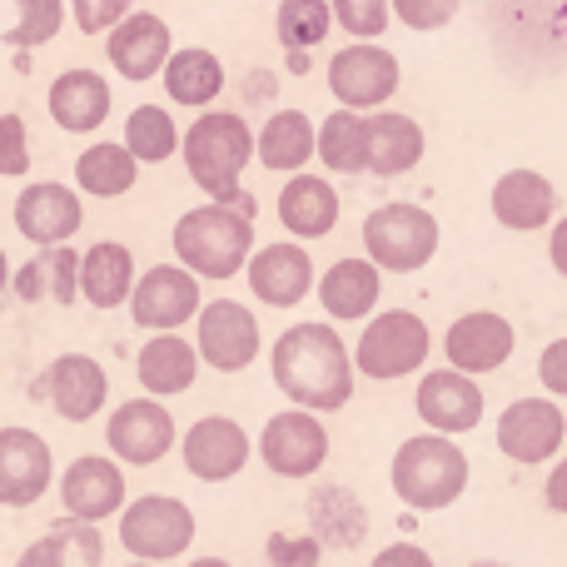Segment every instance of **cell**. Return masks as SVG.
I'll list each match as a JSON object with an SVG mask.
<instances>
[{
    "mask_svg": "<svg viewBox=\"0 0 567 567\" xmlns=\"http://www.w3.org/2000/svg\"><path fill=\"white\" fill-rule=\"evenodd\" d=\"M275 383L284 399H293L299 409L313 413H339L353 399V353L343 349V339L329 323H293L279 333L275 343Z\"/></svg>",
    "mask_w": 567,
    "mask_h": 567,
    "instance_id": "obj_1",
    "label": "cell"
},
{
    "mask_svg": "<svg viewBox=\"0 0 567 567\" xmlns=\"http://www.w3.org/2000/svg\"><path fill=\"white\" fill-rule=\"evenodd\" d=\"M255 249V195L209 199L175 225V259L199 279H235Z\"/></svg>",
    "mask_w": 567,
    "mask_h": 567,
    "instance_id": "obj_2",
    "label": "cell"
},
{
    "mask_svg": "<svg viewBox=\"0 0 567 567\" xmlns=\"http://www.w3.org/2000/svg\"><path fill=\"white\" fill-rule=\"evenodd\" d=\"M389 478H393V493L403 498V508L439 513L449 503H458L463 488H468V453L449 433H419V439L399 443Z\"/></svg>",
    "mask_w": 567,
    "mask_h": 567,
    "instance_id": "obj_3",
    "label": "cell"
},
{
    "mask_svg": "<svg viewBox=\"0 0 567 567\" xmlns=\"http://www.w3.org/2000/svg\"><path fill=\"white\" fill-rule=\"evenodd\" d=\"M185 150V169L209 199H235L239 175L255 159V130L235 110H205L195 125L179 135Z\"/></svg>",
    "mask_w": 567,
    "mask_h": 567,
    "instance_id": "obj_4",
    "label": "cell"
},
{
    "mask_svg": "<svg viewBox=\"0 0 567 567\" xmlns=\"http://www.w3.org/2000/svg\"><path fill=\"white\" fill-rule=\"evenodd\" d=\"M429 349H433V339H429V323H423L419 313L383 309V313H373V323L359 333V343H353V369L373 383L409 379L413 369H423Z\"/></svg>",
    "mask_w": 567,
    "mask_h": 567,
    "instance_id": "obj_5",
    "label": "cell"
},
{
    "mask_svg": "<svg viewBox=\"0 0 567 567\" xmlns=\"http://www.w3.org/2000/svg\"><path fill=\"white\" fill-rule=\"evenodd\" d=\"M363 249L379 269L393 275H413L439 255V219L419 205H379L363 219Z\"/></svg>",
    "mask_w": 567,
    "mask_h": 567,
    "instance_id": "obj_6",
    "label": "cell"
},
{
    "mask_svg": "<svg viewBox=\"0 0 567 567\" xmlns=\"http://www.w3.org/2000/svg\"><path fill=\"white\" fill-rule=\"evenodd\" d=\"M120 543L145 563L179 558V553L195 543V513H189L179 498H165V493L135 498L125 513H120Z\"/></svg>",
    "mask_w": 567,
    "mask_h": 567,
    "instance_id": "obj_7",
    "label": "cell"
},
{
    "mask_svg": "<svg viewBox=\"0 0 567 567\" xmlns=\"http://www.w3.org/2000/svg\"><path fill=\"white\" fill-rule=\"evenodd\" d=\"M399 80H403L399 55L373 45V40H353V45L333 50L329 60V90L349 110H379L383 100H393Z\"/></svg>",
    "mask_w": 567,
    "mask_h": 567,
    "instance_id": "obj_8",
    "label": "cell"
},
{
    "mask_svg": "<svg viewBox=\"0 0 567 567\" xmlns=\"http://www.w3.org/2000/svg\"><path fill=\"white\" fill-rule=\"evenodd\" d=\"M259 458L279 478H313L329 458V429L313 419V409L275 413L259 433Z\"/></svg>",
    "mask_w": 567,
    "mask_h": 567,
    "instance_id": "obj_9",
    "label": "cell"
},
{
    "mask_svg": "<svg viewBox=\"0 0 567 567\" xmlns=\"http://www.w3.org/2000/svg\"><path fill=\"white\" fill-rule=\"evenodd\" d=\"M105 393H110V379L90 353H60L35 383H30V399L35 403H50L65 423H85L105 409Z\"/></svg>",
    "mask_w": 567,
    "mask_h": 567,
    "instance_id": "obj_10",
    "label": "cell"
},
{
    "mask_svg": "<svg viewBox=\"0 0 567 567\" xmlns=\"http://www.w3.org/2000/svg\"><path fill=\"white\" fill-rule=\"evenodd\" d=\"M199 329H195V349L209 369L219 373H239L255 363L259 353V319L235 299H215V303H199Z\"/></svg>",
    "mask_w": 567,
    "mask_h": 567,
    "instance_id": "obj_11",
    "label": "cell"
},
{
    "mask_svg": "<svg viewBox=\"0 0 567 567\" xmlns=\"http://www.w3.org/2000/svg\"><path fill=\"white\" fill-rule=\"evenodd\" d=\"M125 303L140 329H179L185 319L199 313V275H189L185 265H155L145 279H135Z\"/></svg>",
    "mask_w": 567,
    "mask_h": 567,
    "instance_id": "obj_12",
    "label": "cell"
},
{
    "mask_svg": "<svg viewBox=\"0 0 567 567\" xmlns=\"http://www.w3.org/2000/svg\"><path fill=\"white\" fill-rule=\"evenodd\" d=\"M105 55L110 65H115L120 80H130V85H145V80H155L159 70H165L169 50H175V40H169V25L159 16H150V10H130L125 20H115V25L105 30Z\"/></svg>",
    "mask_w": 567,
    "mask_h": 567,
    "instance_id": "obj_13",
    "label": "cell"
},
{
    "mask_svg": "<svg viewBox=\"0 0 567 567\" xmlns=\"http://www.w3.org/2000/svg\"><path fill=\"white\" fill-rule=\"evenodd\" d=\"M567 439V419L553 399H518L498 419V449L513 463H548L558 458Z\"/></svg>",
    "mask_w": 567,
    "mask_h": 567,
    "instance_id": "obj_14",
    "label": "cell"
},
{
    "mask_svg": "<svg viewBox=\"0 0 567 567\" xmlns=\"http://www.w3.org/2000/svg\"><path fill=\"white\" fill-rule=\"evenodd\" d=\"M419 419L429 423L433 433H449V439H458V433H473L483 423V389L468 379L463 369H433L423 373L419 383Z\"/></svg>",
    "mask_w": 567,
    "mask_h": 567,
    "instance_id": "obj_15",
    "label": "cell"
},
{
    "mask_svg": "<svg viewBox=\"0 0 567 567\" xmlns=\"http://www.w3.org/2000/svg\"><path fill=\"white\" fill-rule=\"evenodd\" d=\"M50 478H55L50 443L30 429H0V503L30 508L35 498H45Z\"/></svg>",
    "mask_w": 567,
    "mask_h": 567,
    "instance_id": "obj_16",
    "label": "cell"
},
{
    "mask_svg": "<svg viewBox=\"0 0 567 567\" xmlns=\"http://www.w3.org/2000/svg\"><path fill=\"white\" fill-rule=\"evenodd\" d=\"M105 439H110V453H115V458L145 468V463H159L169 449H175V419H169L155 399H130L110 413Z\"/></svg>",
    "mask_w": 567,
    "mask_h": 567,
    "instance_id": "obj_17",
    "label": "cell"
},
{
    "mask_svg": "<svg viewBox=\"0 0 567 567\" xmlns=\"http://www.w3.org/2000/svg\"><path fill=\"white\" fill-rule=\"evenodd\" d=\"M513 343H518V333H513V323L503 319V313L473 309L449 323L443 353H449V363L463 373H493L513 359Z\"/></svg>",
    "mask_w": 567,
    "mask_h": 567,
    "instance_id": "obj_18",
    "label": "cell"
},
{
    "mask_svg": "<svg viewBox=\"0 0 567 567\" xmlns=\"http://www.w3.org/2000/svg\"><path fill=\"white\" fill-rule=\"evenodd\" d=\"M85 225V209H80V195L70 185H25L16 199V229L30 239V245H65L75 229Z\"/></svg>",
    "mask_w": 567,
    "mask_h": 567,
    "instance_id": "obj_19",
    "label": "cell"
},
{
    "mask_svg": "<svg viewBox=\"0 0 567 567\" xmlns=\"http://www.w3.org/2000/svg\"><path fill=\"white\" fill-rule=\"evenodd\" d=\"M179 449H185V468L199 483H225L249 463V433L235 419H199Z\"/></svg>",
    "mask_w": 567,
    "mask_h": 567,
    "instance_id": "obj_20",
    "label": "cell"
},
{
    "mask_svg": "<svg viewBox=\"0 0 567 567\" xmlns=\"http://www.w3.org/2000/svg\"><path fill=\"white\" fill-rule=\"evenodd\" d=\"M60 503H65L70 518L100 523L110 513L125 508V473L115 468V458H75L60 478Z\"/></svg>",
    "mask_w": 567,
    "mask_h": 567,
    "instance_id": "obj_21",
    "label": "cell"
},
{
    "mask_svg": "<svg viewBox=\"0 0 567 567\" xmlns=\"http://www.w3.org/2000/svg\"><path fill=\"white\" fill-rule=\"evenodd\" d=\"M245 269L255 299H265L269 309H293L313 289V259L299 245H265Z\"/></svg>",
    "mask_w": 567,
    "mask_h": 567,
    "instance_id": "obj_22",
    "label": "cell"
},
{
    "mask_svg": "<svg viewBox=\"0 0 567 567\" xmlns=\"http://www.w3.org/2000/svg\"><path fill=\"white\" fill-rule=\"evenodd\" d=\"M50 120L70 135H95L110 120V80L95 70H65L50 85Z\"/></svg>",
    "mask_w": 567,
    "mask_h": 567,
    "instance_id": "obj_23",
    "label": "cell"
},
{
    "mask_svg": "<svg viewBox=\"0 0 567 567\" xmlns=\"http://www.w3.org/2000/svg\"><path fill=\"white\" fill-rule=\"evenodd\" d=\"M553 209H558V189H553V179H543L538 169H508V175L493 185V219H498L503 229H518V235L543 229L553 219Z\"/></svg>",
    "mask_w": 567,
    "mask_h": 567,
    "instance_id": "obj_24",
    "label": "cell"
},
{
    "mask_svg": "<svg viewBox=\"0 0 567 567\" xmlns=\"http://www.w3.org/2000/svg\"><path fill=\"white\" fill-rule=\"evenodd\" d=\"M279 225L289 229L293 239H323L339 225V195H333L329 179L319 175H299L279 189Z\"/></svg>",
    "mask_w": 567,
    "mask_h": 567,
    "instance_id": "obj_25",
    "label": "cell"
},
{
    "mask_svg": "<svg viewBox=\"0 0 567 567\" xmlns=\"http://www.w3.org/2000/svg\"><path fill=\"white\" fill-rule=\"evenodd\" d=\"M423 159V130L413 115H399V110H373L369 115V175L393 179L409 175Z\"/></svg>",
    "mask_w": 567,
    "mask_h": 567,
    "instance_id": "obj_26",
    "label": "cell"
},
{
    "mask_svg": "<svg viewBox=\"0 0 567 567\" xmlns=\"http://www.w3.org/2000/svg\"><path fill=\"white\" fill-rule=\"evenodd\" d=\"M159 80H165V95L175 100V105L205 110V105H215L219 90H225V65H219L215 50L185 45V50H169Z\"/></svg>",
    "mask_w": 567,
    "mask_h": 567,
    "instance_id": "obj_27",
    "label": "cell"
},
{
    "mask_svg": "<svg viewBox=\"0 0 567 567\" xmlns=\"http://www.w3.org/2000/svg\"><path fill=\"white\" fill-rule=\"evenodd\" d=\"M135 373L155 399L185 393L199 373V349L189 339H175V329H159V339H150L135 359Z\"/></svg>",
    "mask_w": 567,
    "mask_h": 567,
    "instance_id": "obj_28",
    "label": "cell"
},
{
    "mask_svg": "<svg viewBox=\"0 0 567 567\" xmlns=\"http://www.w3.org/2000/svg\"><path fill=\"white\" fill-rule=\"evenodd\" d=\"M383 269L373 259H339L329 275L319 279V303L329 309V319H369L383 289Z\"/></svg>",
    "mask_w": 567,
    "mask_h": 567,
    "instance_id": "obj_29",
    "label": "cell"
},
{
    "mask_svg": "<svg viewBox=\"0 0 567 567\" xmlns=\"http://www.w3.org/2000/svg\"><path fill=\"white\" fill-rule=\"evenodd\" d=\"M135 289V255L115 239H100L95 249L80 255V293H85L95 309H115L130 299Z\"/></svg>",
    "mask_w": 567,
    "mask_h": 567,
    "instance_id": "obj_30",
    "label": "cell"
},
{
    "mask_svg": "<svg viewBox=\"0 0 567 567\" xmlns=\"http://www.w3.org/2000/svg\"><path fill=\"white\" fill-rule=\"evenodd\" d=\"M313 120L303 110H275L265 120V130L255 135V155L265 169H279V175H293L313 159Z\"/></svg>",
    "mask_w": 567,
    "mask_h": 567,
    "instance_id": "obj_31",
    "label": "cell"
},
{
    "mask_svg": "<svg viewBox=\"0 0 567 567\" xmlns=\"http://www.w3.org/2000/svg\"><path fill=\"white\" fill-rule=\"evenodd\" d=\"M313 155H319L333 175H363V169H369V115L339 105L319 125V135H313Z\"/></svg>",
    "mask_w": 567,
    "mask_h": 567,
    "instance_id": "obj_32",
    "label": "cell"
},
{
    "mask_svg": "<svg viewBox=\"0 0 567 567\" xmlns=\"http://www.w3.org/2000/svg\"><path fill=\"white\" fill-rule=\"evenodd\" d=\"M16 293L25 303H75V289H80V255L65 245H40V255L30 259L25 269H20L16 279Z\"/></svg>",
    "mask_w": 567,
    "mask_h": 567,
    "instance_id": "obj_33",
    "label": "cell"
},
{
    "mask_svg": "<svg viewBox=\"0 0 567 567\" xmlns=\"http://www.w3.org/2000/svg\"><path fill=\"white\" fill-rule=\"evenodd\" d=\"M135 179H140V159L130 155L125 145H110V140L90 145L85 155L75 159V185L85 189V195L115 199V195H125V189L135 185Z\"/></svg>",
    "mask_w": 567,
    "mask_h": 567,
    "instance_id": "obj_34",
    "label": "cell"
},
{
    "mask_svg": "<svg viewBox=\"0 0 567 567\" xmlns=\"http://www.w3.org/2000/svg\"><path fill=\"white\" fill-rule=\"evenodd\" d=\"M309 518H313V533H319L323 543H339V548H353V543L363 538V528H369L363 503L353 498L349 488H339V483H323V488L313 493Z\"/></svg>",
    "mask_w": 567,
    "mask_h": 567,
    "instance_id": "obj_35",
    "label": "cell"
},
{
    "mask_svg": "<svg viewBox=\"0 0 567 567\" xmlns=\"http://www.w3.org/2000/svg\"><path fill=\"white\" fill-rule=\"evenodd\" d=\"M125 150L140 159V165H165V159L179 150V130H175V120H169V110H159V105L130 110Z\"/></svg>",
    "mask_w": 567,
    "mask_h": 567,
    "instance_id": "obj_36",
    "label": "cell"
},
{
    "mask_svg": "<svg viewBox=\"0 0 567 567\" xmlns=\"http://www.w3.org/2000/svg\"><path fill=\"white\" fill-rule=\"evenodd\" d=\"M329 30H333L329 0H279L275 35L284 50H313L329 40Z\"/></svg>",
    "mask_w": 567,
    "mask_h": 567,
    "instance_id": "obj_37",
    "label": "cell"
},
{
    "mask_svg": "<svg viewBox=\"0 0 567 567\" xmlns=\"http://www.w3.org/2000/svg\"><path fill=\"white\" fill-rule=\"evenodd\" d=\"M20 20L6 30V45L10 50H35V45H50L65 25V0H16Z\"/></svg>",
    "mask_w": 567,
    "mask_h": 567,
    "instance_id": "obj_38",
    "label": "cell"
},
{
    "mask_svg": "<svg viewBox=\"0 0 567 567\" xmlns=\"http://www.w3.org/2000/svg\"><path fill=\"white\" fill-rule=\"evenodd\" d=\"M333 10V25H343L353 40H379L393 20L389 0H329Z\"/></svg>",
    "mask_w": 567,
    "mask_h": 567,
    "instance_id": "obj_39",
    "label": "cell"
},
{
    "mask_svg": "<svg viewBox=\"0 0 567 567\" xmlns=\"http://www.w3.org/2000/svg\"><path fill=\"white\" fill-rule=\"evenodd\" d=\"M0 175L6 179L30 175V135L20 115H0Z\"/></svg>",
    "mask_w": 567,
    "mask_h": 567,
    "instance_id": "obj_40",
    "label": "cell"
},
{
    "mask_svg": "<svg viewBox=\"0 0 567 567\" xmlns=\"http://www.w3.org/2000/svg\"><path fill=\"white\" fill-rule=\"evenodd\" d=\"M389 6L409 30H443L458 16L463 0H389Z\"/></svg>",
    "mask_w": 567,
    "mask_h": 567,
    "instance_id": "obj_41",
    "label": "cell"
},
{
    "mask_svg": "<svg viewBox=\"0 0 567 567\" xmlns=\"http://www.w3.org/2000/svg\"><path fill=\"white\" fill-rule=\"evenodd\" d=\"M75 528H80V518H75ZM75 528H70V523H55L45 538H35L25 553H20L16 567H65L70 563V538H75Z\"/></svg>",
    "mask_w": 567,
    "mask_h": 567,
    "instance_id": "obj_42",
    "label": "cell"
},
{
    "mask_svg": "<svg viewBox=\"0 0 567 567\" xmlns=\"http://www.w3.org/2000/svg\"><path fill=\"white\" fill-rule=\"evenodd\" d=\"M70 10H75V25L85 35H105L115 20H125L135 10V0H70Z\"/></svg>",
    "mask_w": 567,
    "mask_h": 567,
    "instance_id": "obj_43",
    "label": "cell"
},
{
    "mask_svg": "<svg viewBox=\"0 0 567 567\" xmlns=\"http://www.w3.org/2000/svg\"><path fill=\"white\" fill-rule=\"evenodd\" d=\"M319 558H323L319 538H289V533L269 538V563H279V567H319Z\"/></svg>",
    "mask_w": 567,
    "mask_h": 567,
    "instance_id": "obj_44",
    "label": "cell"
},
{
    "mask_svg": "<svg viewBox=\"0 0 567 567\" xmlns=\"http://www.w3.org/2000/svg\"><path fill=\"white\" fill-rule=\"evenodd\" d=\"M538 379L553 399H567V339H553L538 359Z\"/></svg>",
    "mask_w": 567,
    "mask_h": 567,
    "instance_id": "obj_45",
    "label": "cell"
},
{
    "mask_svg": "<svg viewBox=\"0 0 567 567\" xmlns=\"http://www.w3.org/2000/svg\"><path fill=\"white\" fill-rule=\"evenodd\" d=\"M369 567H433V558L419 548V543H389L383 553H373Z\"/></svg>",
    "mask_w": 567,
    "mask_h": 567,
    "instance_id": "obj_46",
    "label": "cell"
},
{
    "mask_svg": "<svg viewBox=\"0 0 567 567\" xmlns=\"http://www.w3.org/2000/svg\"><path fill=\"white\" fill-rule=\"evenodd\" d=\"M543 498H548L553 513H563V518H567V458L548 473V483H543Z\"/></svg>",
    "mask_w": 567,
    "mask_h": 567,
    "instance_id": "obj_47",
    "label": "cell"
},
{
    "mask_svg": "<svg viewBox=\"0 0 567 567\" xmlns=\"http://www.w3.org/2000/svg\"><path fill=\"white\" fill-rule=\"evenodd\" d=\"M548 259H553V269L567 279V219H558L553 225V239H548Z\"/></svg>",
    "mask_w": 567,
    "mask_h": 567,
    "instance_id": "obj_48",
    "label": "cell"
},
{
    "mask_svg": "<svg viewBox=\"0 0 567 567\" xmlns=\"http://www.w3.org/2000/svg\"><path fill=\"white\" fill-rule=\"evenodd\" d=\"M6 284H10V265H6V249H0V293H6Z\"/></svg>",
    "mask_w": 567,
    "mask_h": 567,
    "instance_id": "obj_49",
    "label": "cell"
},
{
    "mask_svg": "<svg viewBox=\"0 0 567 567\" xmlns=\"http://www.w3.org/2000/svg\"><path fill=\"white\" fill-rule=\"evenodd\" d=\"M189 567H229L225 558H199V563H189Z\"/></svg>",
    "mask_w": 567,
    "mask_h": 567,
    "instance_id": "obj_50",
    "label": "cell"
},
{
    "mask_svg": "<svg viewBox=\"0 0 567 567\" xmlns=\"http://www.w3.org/2000/svg\"><path fill=\"white\" fill-rule=\"evenodd\" d=\"M468 567H508V563H468Z\"/></svg>",
    "mask_w": 567,
    "mask_h": 567,
    "instance_id": "obj_51",
    "label": "cell"
},
{
    "mask_svg": "<svg viewBox=\"0 0 567 567\" xmlns=\"http://www.w3.org/2000/svg\"><path fill=\"white\" fill-rule=\"evenodd\" d=\"M130 567H155V563H145V558H140V563H130Z\"/></svg>",
    "mask_w": 567,
    "mask_h": 567,
    "instance_id": "obj_52",
    "label": "cell"
},
{
    "mask_svg": "<svg viewBox=\"0 0 567 567\" xmlns=\"http://www.w3.org/2000/svg\"><path fill=\"white\" fill-rule=\"evenodd\" d=\"M269 567H279V563H269Z\"/></svg>",
    "mask_w": 567,
    "mask_h": 567,
    "instance_id": "obj_53",
    "label": "cell"
}]
</instances>
